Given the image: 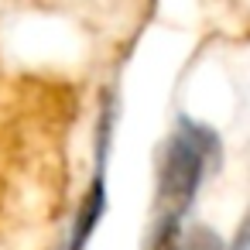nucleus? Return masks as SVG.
Masks as SVG:
<instances>
[{"label":"nucleus","instance_id":"f257e3e1","mask_svg":"<svg viewBox=\"0 0 250 250\" xmlns=\"http://www.w3.org/2000/svg\"><path fill=\"white\" fill-rule=\"evenodd\" d=\"M212 165H219V134L199 120L182 117L178 130L165 141L158 158V182H154L158 216L182 219L195 202V192Z\"/></svg>","mask_w":250,"mask_h":250},{"label":"nucleus","instance_id":"39448f33","mask_svg":"<svg viewBox=\"0 0 250 250\" xmlns=\"http://www.w3.org/2000/svg\"><path fill=\"white\" fill-rule=\"evenodd\" d=\"M229 250H250V209L243 212V219H240V226H236V236H233Z\"/></svg>","mask_w":250,"mask_h":250},{"label":"nucleus","instance_id":"7ed1b4c3","mask_svg":"<svg viewBox=\"0 0 250 250\" xmlns=\"http://www.w3.org/2000/svg\"><path fill=\"white\" fill-rule=\"evenodd\" d=\"M144 250H185V229L178 216H158Z\"/></svg>","mask_w":250,"mask_h":250},{"label":"nucleus","instance_id":"20e7f679","mask_svg":"<svg viewBox=\"0 0 250 250\" xmlns=\"http://www.w3.org/2000/svg\"><path fill=\"white\" fill-rule=\"evenodd\" d=\"M185 250H229V243H223V236L202 223L185 229Z\"/></svg>","mask_w":250,"mask_h":250},{"label":"nucleus","instance_id":"f03ea898","mask_svg":"<svg viewBox=\"0 0 250 250\" xmlns=\"http://www.w3.org/2000/svg\"><path fill=\"white\" fill-rule=\"evenodd\" d=\"M106 206H110V199H106V175L96 168L93 182L86 185V192L79 199V209H76V219H72V233H69V250H86V243L93 240Z\"/></svg>","mask_w":250,"mask_h":250}]
</instances>
